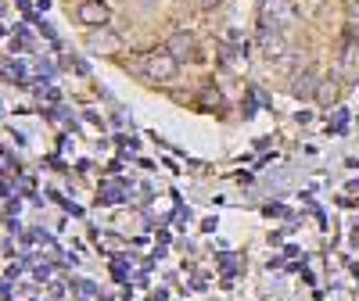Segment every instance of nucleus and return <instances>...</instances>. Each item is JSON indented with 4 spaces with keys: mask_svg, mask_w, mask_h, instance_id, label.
I'll list each match as a JSON object with an SVG mask.
<instances>
[{
    "mask_svg": "<svg viewBox=\"0 0 359 301\" xmlns=\"http://www.w3.org/2000/svg\"><path fill=\"white\" fill-rule=\"evenodd\" d=\"M126 69L140 72L144 79H151V83H172L176 72H180V62L169 54V50H151V54H140V57H130Z\"/></svg>",
    "mask_w": 359,
    "mask_h": 301,
    "instance_id": "1",
    "label": "nucleus"
},
{
    "mask_svg": "<svg viewBox=\"0 0 359 301\" xmlns=\"http://www.w3.org/2000/svg\"><path fill=\"white\" fill-rule=\"evenodd\" d=\"M86 50H94V54H115V50H123V36L111 33L108 25H97V29H90V36H86Z\"/></svg>",
    "mask_w": 359,
    "mask_h": 301,
    "instance_id": "2",
    "label": "nucleus"
},
{
    "mask_svg": "<svg viewBox=\"0 0 359 301\" xmlns=\"http://www.w3.org/2000/svg\"><path fill=\"white\" fill-rule=\"evenodd\" d=\"M76 18L90 29H97V25H108L111 22V8L104 4V0H83V4L76 8Z\"/></svg>",
    "mask_w": 359,
    "mask_h": 301,
    "instance_id": "3",
    "label": "nucleus"
},
{
    "mask_svg": "<svg viewBox=\"0 0 359 301\" xmlns=\"http://www.w3.org/2000/svg\"><path fill=\"white\" fill-rule=\"evenodd\" d=\"M259 47H262V54L269 57V62H280V57L287 54V43H284V36H280V33H273V25H262V33H259Z\"/></svg>",
    "mask_w": 359,
    "mask_h": 301,
    "instance_id": "4",
    "label": "nucleus"
},
{
    "mask_svg": "<svg viewBox=\"0 0 359 301\" xmlns=\"http://www.w3.org/2000/svg\"><path fill=\"white\" fill-rule=\"evenodd\" d=\"M165 50L176 57L180 65H184L187 57H198V54H194V50H198V40H194L191 33H172V36H169V43H165Z\"/></svg>",
    "mask_w": 359,
    "mask_h": 301,
    "instance_id": "5",
    "label": "nucleus"
},
{
    "mask_svg": "<svg viewBox=\"0 0 359 301\" xmlns=\"http://www.w3.org/2000/svg\"><path fill=\"white\" fill-rule=\"evenodd\" d=\"M298 18V0H273V8L266 11V25H291Z\"/></svg>",
    "mask_w": 359,
    "mask_h": 301,
    "instance_id": "6",
    "label": "nucleus"
},
{
    "mask_svg": "<svg viewBox=\"0 0 359 301\" xmlns=\"http://www.w3.org/2000/svg\"><path fill=\"white\" fill-rule=\"evenodd\" d=\"M291 94L302 97V101L313 97V94H316V72H313V69H302V72H298V76L291 79Z\"/></svg>",
    "mask_w": 359,
    "mask_h": 301,
    "instance_id": "7",
    "label": "nucleus"
},
{
    "mask_svg": "<svg viewBox=\"0 0 359 301\" xmlns=\"http://www.w3.org/2000/svg\"><path fill=\"white\" fill-rule=\"evenodd\" d=\"M323 108H331L334 101H338V83L334 79H323V83H316V94H313Z\"/></svg>",
    "mask_w": 359,
    "mask_h": 301,
    "instance_id": "8",
    "label": "nucleus"
},
{
    "mask_svg": "<svg viewBox=\"0 0 359 301\" xmlns=\"http://www.w3.org/2000/svg\"><path fill=\"white\" fill-rule=\"evenodd\" d=\"M355 65H359V47L348 40V43H345V50H341V76H352V72H355Z\"/></svg>",
    "mask_w": 359,
    "mask_h": 301,
    "instance_id": "9",
    "label": "nucleus"
},
{
    "mask_svg": "<svg viewBox=\"0 0 359 301\" xmlns=\"http://www.w3.org/2000/svg\"><path fill=\"white\" fill-rule=\"evenodd\" d=\"M219 4H226V0H198V8H205V11H212V8H219Z\"/></svg>",
    "mask_w": 359,
    "mask_h": 301,
    "instance_id": "10",
    "label": "nucleus"
}]
</instances>
